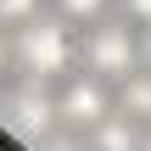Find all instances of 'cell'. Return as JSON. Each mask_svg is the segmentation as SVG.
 I'll return each instance as SVG.
<instances>
[{"mask_svg":"<svg viewBox=\"0 0 151 151\" xmlns=\"http://www.w3.org/2000/svg\"><path fill=\"white\" fill-rule=\"evenodd\" d=\"M17 56H22V67L34 73V78H56L62 67H67V34H62V22H28L22 28V39H17Z\"/></svg>","mask_w":151,"mask_h":151,"instance_id":"cell-3","label":"cell"},{"mask_svg":"<svg viewBox=\"0 0 151 151\" xmlns=\"http://www.w3.org/2000/svg\"><path fill=\"white\" fill-rule=\"evenodd\" d=\"M34 0H0V22H28Z\"/></svg>","mask_w":151,"mask_h":151,"instance_id":"cell-7","label":"cell"},{"mask_svg":"<svg viewBox=\"0 0 151 151\" xmlns=\"http://www.w3.org/2000/svg\"><path fill=\"white\" fill-rule=\"evenodd\" d=\"M140 62L151 67V22H146V39H140Z\"/></svg>","mask_w":151,"mask_h":151,"instance_id":"cell-10","label":"cell"},{"mask_svg":"<svg viewBox=\"0 0 151 151\" xmlns=\"http://www.w3.org/2000/svg\"><path fill=\"white\" fill-rule=\"evenodd\" d=\"M101 6H106V0H62V11H67V17H95Z\"/></svg>","mask_w":151,"mask_h":151,"instance_id":"cell-8","label":"cell"},{"mask_svg":"<svg viewBox=\"0 0 151 151\" xmlns=\"http://www.w3.org/2000/svg\"><path fill=\"white\" fill-rule=\"evenodd\" d=\"M118 112H123V118H134V123H151V73H129V78H123Z\"/></svg>","mask_w":151,"mask_h":151,"instance_id":"cell-5","label":"cell"},{"mask_svg":"<svg viewBox=\"0 0 151 151\" xmlns=\"http://www.w3.org/2000/svg\"><path fill=\"white\" fill-rule=\"evenodd\" d=\"M140 134H146V146H151V123H146V129H140Z\"/></svg>","mask_w":151,"mask_h":151,"instance_id":"cell-11","label":"cell"},{"mask_svg":"<svg viewBox=\"0 0 151 151\" xmlns=\"http://www.w3.org/2000/svg\"><path fill=\"white\" fill-rule=\"evenodd\" d=\"M84 62L95 67V78H129L134 62H140V45L123 22H101L90 39H84Z\"/></svg>","mask_w":151,"mask_h":151,"instance_id":"cell-2","label":"cell"},{"mask_svg":"<svg viewBox=\"0 0 151 151\" xmlns=\"http://www.w3.org/2000/svg\"><path fill=\"white\" fill-rule=\"evenodd\" d=\"M140 140H146V134H140V123H134V118H129V123H118V118L106 112V118L95 123V146H140Z\"/></svg>","mask_w":151,"mask_h":151,"instance_id":"cell-6","label":"cell"},{"mask_svg":"<svg viewBox=\"0 0 151 151\" xmlns=\"http://www.w3.org/2000/svg\"><path fill=\"white\" fill-rule=\"evenodd\" d=\"M106 112H112V101H106V90H101L95 78L67 84V95H62V118H67V123H90V129H95Z\"/></svg>","mask_w":151,"mask_h":151,"instance_id":"cell-4","label":"cell"},{"mask_svg":"<svg viewBox=\"0 0 151 151\" xmlns=\"http://www.w3.org/2000/svg\"><path fill=\"white\" fill-rule=\"evenodd\" d=\"M62 112V101H50V90L28 73V84L22 90H11L6 101H0V123L17 134V140H28V146H39V140H50V118Z\"/></svg>","mask_w":151,"mask_h":151,"instance_id":"cell-1","label":"cell"},{"mask_svg":"<svg viewBox=\"0 0 151 151\" xmlns=\"http://www.w3.org/2000/svg\"><path fill=\"white\" fill-rule=\"evenodd\" d=\"M123 11H129L134 22H151V0H123Z\"/></svg>","mask_w":151,"mask_h":151,"instance_id":"cell-9","label":"cell"}]
</instances>
